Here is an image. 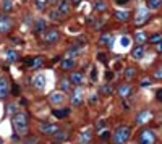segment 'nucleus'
Returning <instances> with one entry per match:
<instances>
[{"label": "nucleus", "instance_id": "1", "mask_svg": "<svg viewBox=\"0 0 162 144\" xmlns=\"http://www.w3.org/2000/svg\"><path fill=\"white\" fill-rule=\"evenodd\" d=\"M130 135H131L130 126L122 125V126H118V128L115 130V133H114V142L115 144H125L126 141L130 139Z\"/></svg>", "mask_w": 162, "mask_h": 144}, {"label": "nucleus", "instance_id": "2", "mask_svg": "<svg viewBox=\"0 0 162 144\" xmlns=\"http://www.w3.org/2000/svg\"><path fill=\"white\" fill-rule=\"evenodd\" d=\"M13 126L18 133H26L28 130V115L26 113H16L13 117Z\"/></svg>", "mask_w": 162, "mask_h": 144}, {"label": "nucleus", "instance_id": "3", "mask_svg": "<svg viewBox=\"0 0 162 144\" xmlns=\"http://www.w3.org/2000/svg\"><path fill=\"white\" fill-rule=\"evenodd\" d=\"M140 144H156V133L152 130H143L138 138Z\"/></svg>", "mask_w": 162, "mask_h": 144}, {"label": "nucleus", "instance_id": "4", "mask_svg": "<svg viewBox=\"0 0 162 144\" xmlns=\"http://www.w3.org/2000/svg\"><path fill=\"white\" fill-rule=\"evenodd\" d=\"M44 42L45 44H55L57 41L60 39V32L57 31V29H49V31H44Z\"/></svg>", "mask_w": 162, "mask_h": 144}, {"label": "nucleus", "instance_id": "5", "mask_svg": "<svg viewBox=\"0 0 162 144\" xmlns=\"http://www.w3.org/2000/svg\"><path fill=\"white\" fill-rule=\"evenodd\" d=\"M11 28H13V21L8 16H0V32L7 34Z\"/></svg>", "mask_w": 162, "mask_h": 144}, {"label": "nucleus", "instance_id": "6", "mask_svg": "<svg viewBox=\"0 0 162 144\" xmlns=\"http://www.w3.org/2000/svg\"><path fill=\"white\" fill-rule=\"evenodd\" d=\"M8 81L7 78H0V99H5L8 96Z\"/></svg>", "mask_w": 162, "mask_h": 144}, {"label": "nucleus", "instance_id": "7", "mask_svg": "<svg viewBox=\"0 0 162 144\" xmlns=\"http://www.w3.org/2000/svg\"><path fill=\"white\" fill-rule=\"evenodd\" d=\"M39 130H40V133H42V135H54L57 131V126L52 125V123H42Z\"/></svg>", "mask_w": 162, "mask_h": 144}, {"label": "nucleus", "instance_id": "8", "mask_svg": "<svg viewBox=\"0 0 162 144\" xmlns=\"http://www.w3.org/2000/svg\"><path fill=\"white\" fill-rule=\"evenodd\" d=\"M33 84L36 89H44L45 86V76L44 74H36V76L33 78Z\"/></svg>", "mask_w": 162, "mask_h": 144}, {"label": "nucleus", "instance_id": "9", "mask_svg": "<svg viewBox=\"0 0 162 144\" xmlns=\"http://www.w3.org/2000/svg\"><path fill=\"white\" fill-rule=\"evenodd\" d=\"M81 102H83V91H81V89H76V91L73 93L71 104H73V107H79Z\"/></svg>", "mask_w": 162, "mask_h": 144}, {"label": "nucleus", "instance_id": "10", "mask_svg": "<svg viewBox=\"0 0 162 144\" xmlns=\"http://www.w3.org/2000/svg\"><path fill=\"white\" fill-rule=\"evenodd\" d=\"M148 20H149V13L146 10H140V11H138V15H136L135 23H136V25H141V23H146Z\"/></svg>", "mask_w": 162, "mask_h": 144}, {"label": "nucleus", "instance_id": "11", "mask_svg": "<svg viewBox=\"0 0 162 144\" xmlns=\"http://www.w3.org/2000/svg\"><path fill=\"white\" fill-rule=\"evenodd\" d=\"M99 44L101 45H107V47H112L114 45V37L110 36V34H102L101 36V39H99Z\"/></svg>", "mask_w": 162, "mask_h": 144}, {"label": "nucleus", "instance_id": "12", "mask_svg": "<svg viewBox=\"0 0 162 144\" xmlns=\"http://www.w3.org/2000/svg\"><path fill=\"white\" fill-rule=\"evenodd\" d=\"M70 81L73 83V84H76V86H81L84 83V76H83V73H71V76H70Z\"/></svg>", "mask_w": 162, "mask_h": 144}, {"label": "nucleus", "instance_id": "13", "mask_svg": "<svg viewBox=\"0 0 162 144\" xmlns=\"http://www.w3.org/2000/svg\"><path fill=\"white\" fill-rule=\"evenodd\" d=\"M118 96L120 97H128L130 94H131V86L130 84H122V86H118Z\"/></svg>", "mask_w": 162, "mask_h": 144}, {"label": "nucleus", "instance_id": "14", "mask_svg": "<svg viewBox=\"0 0 162 144\" xmlns=\"http://www.w3.org/2000/svg\"><path fill=\"white\" fill-rule=\"evenodd\" d=\"M60 11L62 15H68L70 13V3H68V0H60L59 2V8H57Z\"/></svg>", "mask_w": 162, "mask_h": 144}, {"label": "nucleus", "instance_id": "15", "mask_svg": "<svg viewBox=\"0 0 162 144\" xmlns=\"http://www.w3.org/2000/svg\"><path fill=\"white\" fill-rule=\"evenodd\" d=\"M63 100H65V96H63V93H55L50 96V102L52 104H62Z\"/></svg>", "mask_w": 162, "mask_h": 144}, {"label": "nucleus", "instance_id": "16", "mask_svg": "<svg viewBox=\"0 0 162 144\" xmlns=\"http://www.w3.org/2000/svg\"><path fill=\"white\" fill-rule=\"evenodd\" d=\"M144 54H146V52H144V47H143V45H140V47H136L135 50H133V59L141 60L143 57H144Z\"/></svg>", "mask_w": 162, "mask_h": 144}, {"label": "nucleus", "instance_id": "17", "mask_svg": "<svg viewBox=\"0 0 162 144\" xmlns=\"http://www.w3.org/2000/svg\"><path fill=\"white\" fill-rule=\"evenodd\" d=\"M2 10L5 13H10L13 10V0H2Z\"/></svg>", "mask_w": 162, "mask_h": 144}, {"label": "nucleus", "instance_id": "18", "mask_svg": "<svg viewBox=\"0 0 162 144\" xmlns=\"http://www.w3.org/2000/svg\"><path fill=\"white\" fill-rule=\"evenodd\" d=\"M54 138H55L57 141H67V139H68V133H67V131L57 130L55 133H54Z\"/></svg>", "mask_w": 162, "mask_h": 144}, {"label": "nucleus", "instance_id": "19", "mask_svg": "<svg viewBox=\"0 0 162 144\" xmlns=\"http://www.w3.org/2000/svg\"><path fill=\"white\" fill-rule=\"evenodd\" d=\"M44 29H45V21L44 20H37L36 23H34V31H36L37 34L44 32Z\"/></svg>", "mask_w": 162, "mask_h": 144}, {"label": "nucleus", "instance_id": "20", "mask_svg": "<svg viewBox=\"0 0 162 144\" xmlns=\"http://www.w3.org/2000/svg\"><path fill=\"white\" fill-rule=\"evenodd\" d=\"M62 68L63 70H71V68H75V60L73 59H65L62 62Z\"/></svg>", "mask_w": 162, "mask_h": 144}, {"label": "nucleus", "instance_id": "21", "mask_svg": "<svg viewBox=\"0 0 162 144\" xmlns=\"http://www.w3.org/2000/svg\"><path fill=\"white\" fill-rule=\"evenodd\" d=\"M115 18L120 21H126L130 18V11H115Z\"/></svg>", "mask_w": 162, "mask_h": 144}, {"label": "nucleus", "instance_id": "22", "mask_svg": "<svg viewBox=\"0 0 162 144\" xmlns=\"http://www.w3.org/2000/svg\"><path fill=\"white\" fill-rule=\"evenodd\" d=\"M160 5H162V0H149V3H148V8L154 11V10L160 8Z\"/></svg>", "mask_w": 162, "mask_h": 144}, {"label": "nucleus", "instance_id": "23", "mask_svg": "<svg viewBox=\"0 0 162 144\" xmlns=\"http://www.w3.org/2000/svg\"><path fill=\"white\" fill-rule=\"evenodd\" d=\"M135 39H136V42H138V44H143V42L148 39V36H146V32H144V31H138V32H136V36H135Z\"/></svg>", "mask_w": 162, "mask_h": 144}, {"label": "nucleus", "instance_id": "24", "mask_svg": "<svg viewBox=\"0 0 162 144\" xmlns=\"http://www.w3.org/2000/svg\"><path fill=\"white\" fill-rule=\"evenodd\" d=\"M62 13H60V11L59 10H54V11H50V13H49V18L50 20H54V21H60L62 20Z\"/></svg>", "mask_w": 162, "mask_h": 144}, {"label": "nucleus", "instance_id": "25", "mask_svg": "<svg viewBox=\"0 0 162 144\" xmlns=\"http://www.w3.org/2000/svg\"><path fill=\"white\" fill-rule=\"evenodd\" d=\"M52 113H54L57 118H63V117H67V115L70 113V110H68V108H62V110H54Z\"/></svg>", "mask_w": 162, "mask_h": 144}, {"label": "nucleus", "instance_id": "26", "mask_svg": "<svg viewBox=\"0 0 162 144\" xmlns=\"http://www.w3.org/2000/svg\"><path fill=\"white\" fill-rule=\"evenodd\" d=\"M78 54H79V47L76 45V47H73V49H70V50L67 52V59H75Z\"/></svg>", "mask_w": 162, "mask_h": 144}, {"label": "nucleus", "instance_id": "27", "mask_svg": "<svg viewBox=\"0 0 162 144\" xmlns=\"http://www.w3.org/2000/svg\"><path fill=\"white\" fill-rule=\"evenodd\" d=\"M94 8L97 11H106L107 10V5H106V2H102V0H97V2L94 3Z\"/></svg>", "mask_w": 162, "mask_h": 144}, {"label": "nucleus", "instance_id": "28", "mask_svg": "<svg viewBox=\"0 0 162 144\" xmlns=\"http://www.w3.org/2000/svg\"><path fill=\"white\" fill-rule=\"evenodd\" d=\"M7 62H16V59H18V55H16V52H13V50H7Z\"/></svg>", "mask_w": 162, "mask_h": 144}, {"label": "nucleus", "instance_id": "29", "mask_svg": "<svg viewBox=\"0 0 162 144\" xmlns=\"http://www.w3.org/2000/svg\"><path fill=\"white\" fill-rule=\"evenodd\" d=\"M149 117V112H141V113H138V117H136V123H144V120H146Z\"/></svg>", "mask_w": 162, "mask_h": 144}, {"label": "nucleus", "instance_id": "30", "mask_svg": "<svg viewBox=\"0 0 162 144\" xmlns=\"http://www.w3.org/2000/svg\"><path fill=\"white\" fill-rule=\"evenodd\" d=\"M91 141V135L86 131V133H81V136H79V142L81 144H88Z\"/></svg>", "mask_w": 162, "mask_h": 144}, {"label": "nucleus", "instance_id": "31", "mask_svg": "<svg viewBox=\"0 0 162 144\" xmlns=\"http://www.w3.org/2000/svg\"><path fill=\"white\" fill-rule=\"evenodd\" d=\"M135 76H136L135 68H126V70H125V78H126V79H133Z\"/></svg>", "mask_w": 162, "mask_h": 144}, {"label": "nucleus", "instance_id": "32", "mask_svg": "<svg viewBox=\"0 0 162 144\" xmlns=\"http://www.w3.org/2000/svg\"><path fill=\"white\" fill-rule=\"evenodd\" d=\"M99 93H101V94H106V96H110V94L114 93V89L110 88V86H102V88L99 89Z\"/></svg>", "mask_w": 162, "mask_h": 144}, {"label": "nucleus", "instance_id": "33", "mask_svg": "<svg viewBox=\"0 0 162 144\" xmlns=\"http://www.w3.org/2000/svg\"><path fill=\"white\" fill-rule=\"evenodd\" d=\"M130 37L128 36H122L120 37V44H122V47H130Z\"/></svg>", "mask_w": 162, "mask_h": 144}, {"label": "nucleus", "instance_id": "34", "mask_svg": "<svg viewBox=\"0 0 162 144\" xmlns=\"http://www.w3.org/2000/svg\"><path fill=\"white\" fill-rule=\"evenodd\" d=\"M60 89L63 91V93H68V91H70V81H67V79H63V81L60 83Z\"/></svg>", "mask_w": 162, "mask_h": 144}, {"label": "nucleus", "instance_id": "35", "mask_svg": "<svg viewBox=\"0 0 162 144\" xmlns=\"http://www.w3.org/2000/svg\"><path fill=\"white\" fill-rule=\"evenodd\" d=\"M149 41H151L152 44H157V42H160V41H162V36H160V34H154V36L149 37Z\"/></svg>", "mask_w": 162, "mask_h": 144}, {"label": "nucleus", "instance_id": "36", "mask_svg": "<svg viewBox=\"0 0 162 144\" xmlns=\"http://www.w3.org/2000/svg\"><path fill=\"white\" fill-rule=\"evenodd\" d=\"M44 65V60L40 59V57H37V59H34V66H42Z\"/></svg>", "mask_w": 162, "mask_h": 144}, {"label": "nucleus", "instance_id": "37", "mask_svg": "<svg viewBox=\"0 0 162 144\" xmlns=\"http://www.w3.org/2000/svg\"><path fill=\"white\" fill-rule=\"evenodd\" d=\"M97 59H99V62H102V63H107V55L106 54H97Z\"/></svg>", "mask_w": 162, "mask_h": 144}, {"label": "nucleus", "instance_id": "38", "mask_svg": "<svg viewBox=\"0 0 162 144\" xmlns=\"http://www.w3.org/2000/svg\"><path fill=\"white\" fill-rule=\"evenodd\" d=\"M91 79H92V81H96V79H97V70H96V68H92V70H91Z\"/></svg>", "mask_w": 162, "mask_h": 144}, {"label": "nucleus", "instance_id": "39", "mask_svg": "<svg viewBox=\"0 0 162 144\" xmlns=\"http://www.w3.org/2000/svg\"><path fill=\"white\" fill-rule=\"evenodd\" d=\"M99 136H101V139H107V138L110 136V133H109V131H101Z\"/></svg>", "mask_w": 162, "mask_h": 144}, {"label": "nucleus", "instance_id": "40", "mask_svg": "<svg viewBox=\"0 0 162 144\" xmlns=\"http://www.w3.org/2000/svg\"><path fill=\"white\" fill-rule=\"evenodd\" d=\"M154 76H156V79H162V68H159V70L154 73Z\"/></svg>", "mask_w": 162, "mask_h": 144}, {"label": "nucleus", "instance_id": "41", "mask_svg": "<svg viewBox=\"0 0 162 144\" xmlns=\"http://www.w3.org/2000/svg\"><path fill=\"white\" fill-rule=\"evenodd\" d=\"M25 65H28V66L34 65V60H33V59H28V60H25Z\"/></svg>", "mask_w": 162, "mask_h": 144}, {"label": "nucleus", "instance_id": "42", "mask_svg": "<svg viewBox=\"0 0 162 144\" xmlns=\"http://www.w3.org/2000/svg\"><path fill=\"white\" fill-rule=\"evenodd\" d=\"M11 93L18 94V93H20V88H18V86H16V84H15V86H13V88H11Z\"/></svg>", "mask_w": 162, "mask_h": 144}, {"label": "nucleus", "instance_id": "43", "mask_svg": "<svg viewBox=\"0 0 162 144\" xmlns=\"http://www.w3.org/2000/svg\"><path fill=\"white\" fill-rule=\"evenodd\" d=\"M44 8H45L44 2H37V10H44Z\"/></svg>", "mask_w": 162, "mask_h": 144}, {"label": "nucleus", "instance_id": "44", "mask_svg": "<svg viewBox=\"0 0 162 144\" xmlns=\"http://www.w3.org/2000/svg\"><path fill=\"white\" fill-rule=\"evenodd\" d=\"M156 49H157V52H160V54H162V41H160V42H157V45H156Z\"/></svg>", "mask_w": 162, "mask_h": 144}, {"label": "nucleus", "instance_id": "45", "mask_svg": "<svg viewBox=\"0 0 162 144\" xmlns=\"http://www.w3.org/2000/svg\"><path fill=\"white\" fill-rule=\"evenodd\" d=\"M149 84H151L149 79H143V81H141V86H149Z\"/></svg>", "mask_w": 162, "mask_h": 144}, {"label": "nucleus", "instance_id": "46", "mask_svg": "<svg viewBox=\"0 0 162 144\" xmlns=\"http://www.w3.org/2000/svg\"><path fill=\"white\" fill-rule=\"evenodd\" d=\"M8 112H10V113H15V112H16V107H15V105H10V107H8Z\"/></svg>", "mask_w": 162, "mask_h": 144}, {"label": "nucleus", "instance_id": "47", "mask_svg": "<svg viewBox=\"0 0 162 144\" xmlns=\"http://www.w3.org/2000/svg\"><path fill=\"white\" fill-rule=\"evenodd\" d=\"M156 96H157V99L162 102V89H159V91H157V94H156Z\"/></svg>", "mask_w": 162, "mask_h": 144}, {"label": "nucleus", "instance_id": "48", "mask_svg": "<svg viewBox=\"0 0 162 144\" xmlns=\"http://www.w3.org/2000/svg\"><path fill=\"white\" fill-rule=\"evenodd\" d=\"M106 78H107V79H112V78H114V73H112V71H107Z\"/></svg>", "mask_w": 162, "mask_h": 144}, {"label": "nucleus", "instance_id": "49", "mask_svg": "<svg viewBox=\"0 0 162 144\" xmlns=\"http://www.w3.org/2000/svg\"><path fill=\"white\" fill-rule=\"evenodd\" d=\"M128 3V0H117V5H125Z\"/></svg>", "mask_w": 162, "mask_h": 144}, {"label": "nucleus", "instance_id": "50", "mask_svg": "<svg viewBox=\"0 0 162 144\" xmlns=\"http://www.w3.org/2000/svg\"><path fill=\"white\" fill-rule=\"evenodd\" d=\"M102 126H106V120H101V123L97 125V128H102Z\"/></svg>", "mask_w": 162, "mask_h": 144}, {"label": "nucleus", "instance_id": "51", "mask_svg": "<svg viewBox=\"0 0 162 144\" xmlns=\"http://www.w3.org/2000/svg\"><path fill=\"white\" fill-rule=\"evenodd\" d=\"M71 3H73V5H79L81 0H71Z\"/></svg>", "mask_w": 162, "mask_h": 144}, {"label": "nucleus", "instance_id": "52", "mask_svg": "<svg viewBox=\"0 0 162 144\" xmlns=\"http://www.w3.org/2000/svg\"><path fill=\"white\" fill-rule=\"evenodd\" d=\"M89 100H91V102H92V104H94V102H97V97H96V96H94V97H91V99H89Z\"/></svg>", "mask_w": 162, "mask_h": 144}, {"label": "nucleus", "instance_id": "53", "mask_svg": "<svg viewBox=\"0 0 162 144\" xmlns=\"http://www.w3.org/2000/svg\"><path fill=\"white\" fill-rule=\"evenodd\" d=\"M37 139H36V138H34V139H31V141H28V144H34V142H36Z\"/></svg>", "mask_w": 162, "mask_h": 144}, {"label": "nucleus", "instance_id": "54", "mask_svg": "<svg viewBox=\"0 0 162 144\" xmlns=\"http://www.w3.org/2000/svg\"><path fill=\"white\" fill-rule=\"evenodd\" d=\"M47 2H55V0H47Z\"/></svg>", "mask_w": 162, "mask_h": 144}, {"label": "nucleus", "instance_id": "55", "mask_svg": "<svg viewBox=\"0 0 162 144\" xmlns=\"http://www.w3.org/2000/svg\"><path fill=\"white\" fill-rule=\"evenodd\" d=\"M52 144H59V142H52Z\"/></svg>", "mask_w": 162, "mask_h": 144}, {"label": "nucleus", "instance_id": "56", "mask_svg": "<svg viewBox=\"0 0 162 144\" xmlns=\"http://www.w3.org/2000/svg\"><path fill=\"white\" fill-rule=\"evenodd\" d=\"M0 144H2V141H0Z\"/></svg>", "mask_w": 162, "mask_h": 144}]
</instances>
